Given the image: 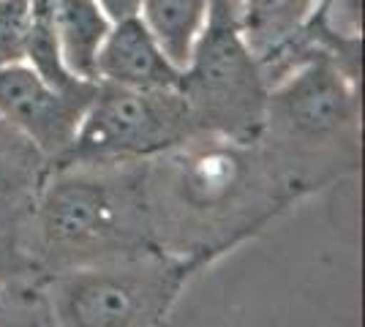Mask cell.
I'll list each match as a JSON object with an SVG mask.
<instances>
[{"label": "cell", "mask_w": 365, "mask_h": 327, "mask_svg": "<svg viewBox=\"0 0 365 327\" xmlns=\"http://www.w3.org/2000/svg\"><path fill=\"white\" fill-rule=\"evenodd\" d=\"M31 0H0V66L25 61Z\"/></svg>", "instance_id": "15"}, {"label": "cell", "mask_w": 365, "mask_h": 327, "mask_svg": "<svg viewBox=\"0 0 365 327\" xmlns=\"http://www.w3.org/2000/svg\"><path fill=\"white\" fill-rule=\"evenodd\" d=\"M96 77L139 90H178L182 71L172 66L137 14L112 22L96 61Z\"/></svg>", "instance_id": "8"}, {"label": "cell", "mask_w": 365, "mask_h": 327, "mask_svg": "<svg viewBox=\"0 0 365 327\" xmlns=\"http://www.w3.org/2000/svg\"><path fill=\"white\" fill-rule=\"evenodd\" d=\"M52 161L0 118V229L22 234Z\"/></svg>", "instance_id": "9"}, {"label": "cell", "mask_w": 365, "mask_h": 327, "mask_svg": "<svg viewBox=\"0 0 365 327\" xmlns=\"http://www.w3.org/2000/svg\"><path fill=\"white\" fill-rule=\"evenodd\" d=\"M91 93H61L38 77L28 63L0 66V118L44 153L52 167L66 158Z\"/></svg>", "instance_id": "7"}, {"label": "cell", "mask_w": 365, "mask_h": 327, "mask_svg": "<svg viewBox=\"0 0 365 327\" xmlns=\"http://www.w3.org/2000/svg\"><path fill=\"white\" fill-rule=\"evenodd\" d=\"M145 164H58L22 229L41 279L161 254L150 229Z\"/></svg>", "instance_id": "2"}, {"label": "cell", "mask_w": 365, "mask_h": 327, "mask_svg": "<svg viewBox=\"0 0 365 327\" xmlns=\"http://www.w3.org/2000/svg\"><path fill=\"white\" fill-rule=\"evenodd\" d=\"M145 164L148 213L161 254L202 267L287 207L257 145L205 134Z\"/></svg>", "instance_id": "1"}, {"label": "cell", "mask_w": 365, "mask_h": 327, "mask_svg": "<svg viewBox=\"0 0 365 327\" xmlns=\"http://www.w3.org/2000/svg\"><path fill=\"white\" fill-rule=\"evenodd\" d=\"M210 0H139V19L153 33L172 66L185 68L207 19Z\"/></svg>", "instance_id": "12"}, {"label": "cell", "mask_w": 365, "mask_h": 327, "mask_svg": "<svg viewBox=\"0 0 365 327\" xmlns=\"http://www.w3.org/2000/svg\"><path fill=\"white\" fill-rule=\"evenodd\" d=\"M197 134L257 145L270 79L248 47L235 0H210L180 88Z\"/></svg>", "instance_id": "4"}, {"label": "cell", "mask_w": 365, "mask_h": 327, "mask_svg": "<svg viewBox=\"0 0 365 327\" xmlns=\"http://www.w3.org/2000/svg\"><path fill=\"white\" fill-rule=\"evenodd\" d=\"M194 267L167 254L74 267L41 279L55 327H153Z\"/></svg>", "instance_id": "5"}, {"label": "cell", "mask_w": 365, "mask_h": 327, "mask_svg": "<svg viewBox=\"0 0 365 327\" xmlns=\"http://www.w3.org/2000/svg\"><path fill=\"white\" fill-rule=\"evenodd\" d=\"M52 25L68 74L82 82H98L96 61L104 47L112 19L98 0H52Z\"/></svg>", "instance_id": "10"}, {"label": "cell", "mask_w": 365, "mask_h": 327, "mask_svg": "<svg viewBox=\"0 0 365 327\" xmlns=\"http://www.w3.org/2000/svg\"><path fill=\"white\" fill-rule=\"evenodd\" d=\"M25 63L61 93H91L98 82H82L68 74L61 58L52 25V0H31V19L25 36Z\"/></svg>", "instance_id": "13"}, {"label": "cell", "mask_w": 365, "mask_h": 327, "mask_svg": "<svg viewBox=\"0 0 365 327\" xmlns=\"http://www.w3.org/2000/svg\"><path fill=\"white\" fill-rule=\"evenodd\" d=\"M317 0H235L248 47L259 63H267L289 44L314 11Z\"/></svg>", "instance_id": "11"}, {"label": "cell", "mask_w": 365, "mask_h": 327, "mask_svg": "<svg viewBox=\"0 0 365 327\" xmlns=\"http://www.w3.org/2000/svg\"><path fill=\"white\" fill-rule=\"evenodd\" d=\"M0 327H55L41 279L0 281Z\"/></svg>", "instance_id": "14"}, {"label": "cell", "mask_w": 365, "mask_h": 327, "mask_svg": "<svg viewBox=\"0 0 365 327\" xmlns=\"http://www.w3.org/2000/svg\"><path fill=\"white\" fill-rule=\"evenodd\" d=\"M41 279L33 256L25 249L22 234L0 229V281H28Z\"/></svg>", "instance_id": "16"}, {"label": "cell", "mask_w": 365, "mask_h": 327, "mask_svg": "<svg viewBox=\"0 0 365 327\" xmlns=\"http://www.w3.org/2000/svg\"><path fill=\"white\" fill-rule=\"evenodd\" d=\"M191 137H197V128L180 90H139L98 82L74 145L58 164L150 161Z\"/></svg>", "instance_id": "6"}, {"label": "cell", "mask_w": 365, "mask_h": 327, "mask_svg": "<svg viewBox=\"0 0 365 327\" xmlns=\"http://www.w3.org/2000/svg\"><path fill=\"white\" fill-rule=\"evenodd\" d=\"M257 147L287 199L327 186L360 164V104L354 77L314 49L267 93Z\"/></svg>", "instance_id": "3"}, {"label": "cell", "mask_w": 365, "mask_h": 327, "mask_svg": "<svg viewBox=\"0 0 365 327\" xmlns=\"http://www.w3.org/2000/svg\"><path fill=\"white\" fill-rule=\"evenodd\" d=\"M101 9L107 11V16L112 22H120L125 16L139 14V0H98Z\"/></svg>", "instance_id": "17"}]
</instances>
